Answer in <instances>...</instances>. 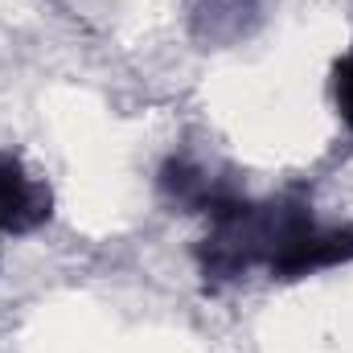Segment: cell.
Instances as JSON below:
<instances>
[{"mask_svg": "<svg viewBox=\"0 0 353 353\" xmlns=\"http://www.w3.org/2000/svg\"><path fill=\"white\" fill-rule=\"evenodd\" d=\"M353 259V226L345 230H325L316 226L312 218L304 226H296L279 251L271 255V275L279 279H300V275H312V271H325V267H341Z\"/></svg>", "mask_w": 353, "mask_h": 353, "instance_id": "obj_1", "label": "cell"}, {"mask_svg": "<svg viewBox=\"0 0 353 353\" xmlns=\"http://www.w3.org/2000/svg\"><path fill=\"white\" fill-rule=\"evenodd\" d=\"M50 185L0 152V234H29L50 222Z\"/></svg>", "mask_w": 353, "mask_h": 353, "instance_id": "obj_2", "label": "cell"}, {"mask_svg": "<svg viewBox=\"0 0 353 353\" xmlns=\"http://www.w3.org/2000/svg\"><path fill=\"white\" fill-rule=\"evenodd\" d=\"M333 94H337V111L353 128V54H345L333 70Z\"/></svg>", "mask_w": 353, "mask_h": 353, "instance_id": "obj_3", "label": "cell"}]
</instances>
